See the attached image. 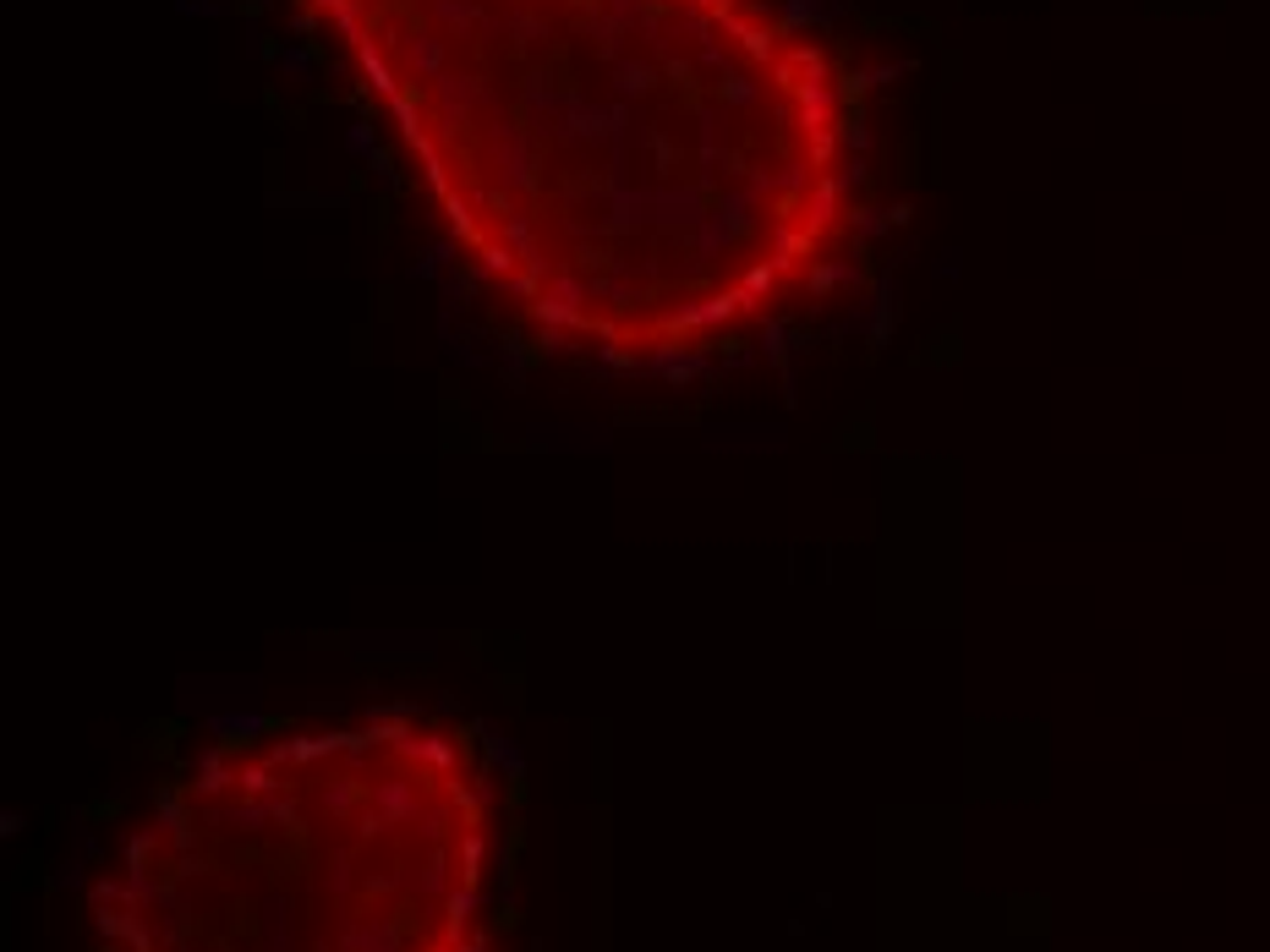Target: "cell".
Listing matches in <instances>:
<instances>
[{"label": "cell", "instance_id": "6da1fadb", "mask_svg": "<svg viewBox=\"0 0 1270 952\" xmlns=\"http://www.w3.org/2000/svg\"><path fill=\"white\" fill-rule=\"evenodd\" d=\"M526 340L691 368L827 301L860 105L788 0H290Z\"/></svg>", "mask_w": 1270, "mask_h": 952}, {"label": "cell", "instance_id": "7a4b0ae2", "mask_svg": "<svg viewBox=\"0 0 1270 952\" xmlns=\"http://www.w3.org/2000/svg\"><path fill=\"white\" fill-rule=\"evenodd\" d=\"M493 788L472 734L417 707L230 739L126 827L105 952H477Z\"/></svg>", "mask_w": 1270, "mask_h": 952}]
</instances>
